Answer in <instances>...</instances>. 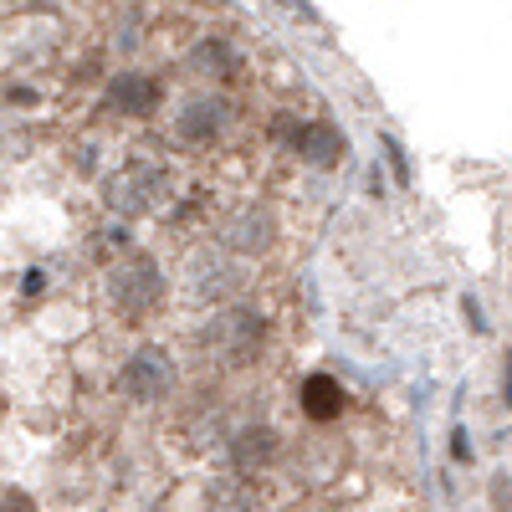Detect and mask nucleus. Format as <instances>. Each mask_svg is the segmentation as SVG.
I'll return each instance as SVG.
<instances>
[{"label": "nucleus", "mask_w": 512, "mask_h": 512, "mask_svg": "<svg viewBox=\"0 0 512 512\" xmlns=\"http://www.w3.org/2000/svg\"><path fill=\"white\" fill-rule=\"evenodd\" d=\"M159 292H164V277H159V267L149 262V256H139L134 267H123V272L113 277V303H118L123 313H134V318L159 303Z\"/></svg>", "instance_id": "nucleus-1"}, {"label": "nucleus", "mask_w": 512, "mask_h": 512, "mask_svg": "<svg viewBox=\"0 0 512 512\" xmlns=\"http://www.w3.org/2000/svg\"><path fill=\"white\" fill-rule=\"evenodd\" d=\"M169 384H175V364H169L164 349H139L123 369V390L134 400H164Z\"/></svg>", "instance_id": "nucleus-2"}, {"label": "nucleus", "mask_w": 512, "mask_h": 512, "mask_svg": "<svg viewBox=\"0 0 512 512\" xmlns=\"http://www.w3.org/2000/svg\"><path fill=\"white\" fill-rule=\"evenodd\" d=\"M292 144H297V154H303L308 164H318V169H328V164H338L349 154V144H344V134H338L333 123H303L292 134Z\"/></svg>", "instance_id": "nucleus-3"}, {"label": "nucleus", "mask_w": 512, "mask_h": 512, "mask_svg": "<svg viewBox=\"0 0 512 512\" xmlns=\"http://www.w3.org/2000/svg\"><path fill=\"white\" fill-rule=\"evenodd\" d=\"M159 103V82L144 72H118L108 82V108L113 113H149Z\"/></svg>", "instance_id": "nucleus-4"}, {"label": "nucleus", "mask_w": 512, "mask_h": 512, "mask_svg": "<svg viewBox=\"0 0 512 512\" xmlns=\"http://www.w3.org/2000/svg\"><path fill=\"white\" fill-rule=\"evenodd\" d=\"M272 456H277V431H272V425H246V431L231 441L236 472H256V466H267Z\"/></svg>", "instance_id": "nucleus-5"}, {"label": "nucleus", "mask_w": 512, "mask_h": 512, "mask_svg": "<svg viewBox=\"0 0 512 512\" xmlns=\"http://www.w3.org/2000/svg\"><path fill=\"white\" fill-rule=\"evenodd\" d=\"M180 139L185 144H210L226 128V103H216V98H205V103H190L185 113H180Z\"/></svg>", "instance_id": "nucleus-6"}, {"label": "nucleus", "mask_w": 512, "mask_h": 512, "mask_svg": "<svg viewBox=\"0 0 512 512\" xmlns=\"http://www.w3.org/2000/svg\"><path fill=\"white\" fill-rule=\"evenodd\" d=\"M303 410L313 420H333L338 410H344V384H338L333 374H308L303 379Z\"/></svg>", "instance_id": "nucleus-7"}, {"label": "nucleus", "mask_w": 512, "mask_h": 512, "mask_svg": "<svg viewBox=\"0 0 512 512\" xmlns=\"http://www.w3.org/2000/svg\"><path fill=\"white\" fill-rule=\"evenodd\" d=\"M221 338H226V354L241 364L256 344H262V318L256 313H226L221 318Z\"/></svg>", "instance_id": "nucleus-8"}, {"label": "nucleus", "mask_w": 512, "mask_h": 512, "mask_svg": "<svg viewBox=\"0 0 512 512\" xmlns=\"http://www.w3.org/2000/svg\"><path fill=\"white\" fill-rule=\"evenodd\" d=\"M231 241H236L241 251H262V246L272 241V216H267V210H246V216L231 226Z\"/></svg>", "instance_id": "nucleus-9"}, {"label": "nucleus", "mask_w": 512, "mask_h": 512, "mask_svg": "<svg viewBox=\"0 0 512 512\" xmlns=\"http://www.w3.org/2000/svg\"><path fill=\"white\" fill-rule=\"evenodd\" d=\"M195 67L200 72H226L231 67V47H226V41H205V47L195 52Z\"/></svg>", "instance_id": "nucleus-10"}, {"label": "nucleus", "mask_w": 512, "mask_h": 512, "mask_svg": "<svg viewBox=\"0 0 512 512\" xmlns=\"http://www.w3.org/2000/svg\"><path fill=\"white\" fill-rule=\"evenodd\" d=\"M6 512H36V502H31L21 487H11V492H6Z\"/></svg>", "instance_id": "nucleus-11"}, {"label": "nucleus", "mask_w": 512, "mask_h": 512, "mask_svg": "<svg viewBox=\"0 0 512 512\" xmlns=\"http://www.w3.org/2000/svg\"><path fill=\"white\" fill-rule=\"evenodd\" d=\"M492 497H497V507H512V477H497Z\"/></svg>", "instance_id": "nucleus-12"}, {"label": "nucleus", "mask_w": 512, "mask_h": 512, "mask_svg": "<svg viewBox=\"0 0 512 512\" xmlns=\"http://www.w3.org/2000/svg\"><path fill=\"white\" fill-rule=\"evenodd\" d=\"M451 456H456V461H472V446H466V431H456V436H451Z\"/></svg>", "instance_id": "nucleus-13"}, {"label": "nucleus", "mask_w": 512, "mask_h": 512, "mask_svg": "<svg viewBox=\"0 0 512 512\" xmlns=\"http://www.w3.org/2000/svg\"><path fill=\"white\" fill-rule=\"evenodd\" d=\"M502 374H507V405H512V354H502Z\"/></svg>", "instance_id": "nucleus-14"}]
</instances>
